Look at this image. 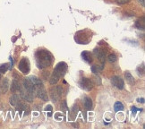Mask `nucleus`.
I'll list each match as a JSON object with an SVG mask.
<instances>
[{
	"mask_svg": "<svg viewBox=\"0 0 145 129\" xmlns=\"http://www.w3.org/2000/svg\"><path fill=\"white\" fill-rule=\"evenodd\" d=\"M8 70V64H3L0 65V74H5Z\"/></svg>",
	"mask_w": 145,
	"mask_h": 129,
	"instance_id": "nucleus-22",
	"label": "nucleus"
},
{
	"mask_svg": "<svg viewBox=\"0 0 145 129\" xmlns=\"http://www.w3.org/2000/svg\"><path fill=\"white\" fill-rule=\"evenodd\" d=\"M9 59H10V61H11V68L13 67V65H14V61H13V58H12V57H10L9 58Z\"/></svg>",
	"mask_w": 145,
	"mask_h": 129,
	"instance_id": "nucleus-31",
	"label": "nucleus"
},
{
	"mask_svg": "<svg viewBox=\"0 0 145 129\" xmlns=\"http://www.w3.org/2000/svg\"><path fill=\"white\" fill-rule=\"evenodd\" d=\"M20 96L21 98L23 100H26L28 102H32L33 101V94H31L30 92L26 91L25 89H20Z\"/></svg>",
	"mask_w": 145,
	"mask_h": 129,
	"instance_id": "nucleus-5",
	"label": "nucleus"
},
{
	"mask_svg": "<svg viewBox=\"0 0 145 129\" xmlns=\"http://www.w3.org/2000/svg\"><path fill=\"white\" fill-rule=\"evenodd\" d=\"M15 107H17V109L20 110V111H26V110H29V106H27L25 103L23 102H18Z\"/></svg>",
	"mask_w": 145,
	"mask_h": 129,
	"instance_id": "nucleus-15",
	"label": "nucleus"
},
{
	"mask_svg": "<svg viewBox=\"0 0 145 129\" xmlns=\"http://www.w3.org/2000/svg\"><path fill=\"white\" fill-rule=\"evenodd\" d=\"M18 102H19V97H18V95H16V94H14V95L12 96L10 98V104L12 106H15L18 104Z\"/></svg>",
	"mask_w": 145,
	"mask_h": 129,
	"instance_id": "nucleus-17",
	"label": "nucleus"
},
{
	"mask_svg": "<svg viewBox=\"0 0 145 129\" xmlns=\"http://www.w3.org/2000/svg\"><path fill=\"white\" fill-rule=\"evenodd\" d=\"M61 109H62V110H64V111H66V110H67V105H66V101H65V100H64V101L62 102Z\"/></svg>",
	"mask_w": 145,
	"mask_h": 129,
	"instance_id": "nucleus-25",
	"label": "nucleus"
},
{
	"mask_svg": "<svg viewBox=\"0 0 145 129\" xmlns=\"http://www.w3.org/2000/svg\"><path fill=\"white\" fill-rule=\"evenodd\" d=\"M139 1L142 4V6H144V0H139Z\"/></svg>",
	"mask_w": 145,
	"mask_h": 129,
	"instance_id": "nucleus-32",
	"label": "nucleus"
},
{
	"mask_svg": "<svg viewBox=\"0 0 145 129\" xmlns=\"http://www.w3.org/2000/svg\"><path fill=\"white\" fill-rule=\"evenodd\" d=\"M125 78L129 84H133V83H134V79H133V75H132L129 72H126L125 74Z\"/></svg>",
	"mask_w": 145,
	"mask_h": 129,
	"instance_id": "nucleus-16",
	"label": "nucleus"
},
{
	"mask_svg": "<svg viewBox=\"0 0 145 129\" xmlns=\"http://www.w3.org/2000/svg\"><path fill=\"white\" fill-rule=\"evenodd\" d=\"M108 61H109V63H115L117 60V58H116V56L115 54H110L108 56Z\"/></svg>",
	"mask_w": 145,
	"mask_h": 129,
	"instance_id": "nucleus-23",
	"label": "nucleus"
},
{
	"mask_svg": "<svg viewBox=\"0 0 145 129\" xmlns=\"http://www.w3.org/2000/svg\"><path fill=\"white\" fill-rule=\"evenodd\" d=\"M0 79H1V75H0Z\"/></svg>",
	"mask_w": 145,
	"mask_h": 129,
	"instance_id": "nucleus-33",
	"label": "nucleus"
},
{
	"mask_svg": "<svg viewBox=\"0 0 145 129\" xmlns=\"http://www.w3.org/2000/svg\"><path fill=\"white\" fill-rule=\"evenodd\" d=\"M50 97H51V99H52V100L54 102L58 101V99L61 97V96L58 94V91H57V88H52L50 90Z\"/></svg>",
	"mask_w": 145,
	"mask_h": 129,
	"instance_id": "nucleus-11",
	"label": "nucleus"
},
{
	"mask_svg": "<svg viewBox=\"0 0 145 129\" xmlns=\"http://www.w3.org/2000/svg\"><path fill=\"white\" fill-rule=\"evenodd\" d=\"M84 107L87 110H91L92 109V100H91V98L86 97L84 99Z\"/></svg>",
	"mask_w": 145,
	"mask_h": 129,
	"instance_id": "nucleus-14",
	"label": "nucleus"
},
{
	"mask_svg": "<svg viewBox=\"0 0 145 129\" xmlns=\"http://www.w3.org/2000/svg\"><path fill=\"white\" fill-rule=\"evenodd\" d=\"M45 110L47 112V116H48V117H51V116H52V106L51 105L47 106Z\"/></svg>",
	"mask_w": 145,
	"mask_h": 129,
	"instance_id": "nucleus-24",
	"label": "nucleus"
},
{
	"mask_svg": "<svg viewBox=\"0 0 145 129\" xmlns=\"http://www.w3.org/2000/svg\"><path fill=\"white\" fill-rule=\"evenodd\" d=\"M51 55L47 51L39 50L36 53V60H37L38 67L40 69H43L47 67L51 63Z\"/></svg>",
	"mask_w": 145,
	"mask_h": 129,
	"instance_id": "nucleus-1",
	"label": "nucleus"
},
{
	"mask_svg": "<svg viewBox=\"0 0 145 129\" xmlns=\"http://www.w3.org/2000/svg\"><path fill=\"white\" fill-rule=\"evenodd\" d=\"M137 101L140 102V103H144V99H143V98L138 99V100H137Z\"/></svg>",
	"mask_w": 145,
	"mask_h": 129,
	"instance_id": "nucleus-30",
	"label": "nucleus"
},
{
	"mask_svg": "<svg viewBox=\"0 0 145 129\" xmlns=\"http://www.w3.org/2000/svg\"><path fill=\"white\" fill-rule=\"evenodd\" d=\"M66 69H67V64L64 62H60L57 64V66L55 68L54 70V74H56L57 75H58L59 77H61L62 75H64L66 72Z\"/></svg>",
	"mask_w": 145,
	"mask_h": 129,
	"instance_id": "nucleus-3",
	"label": "nucleus"
},
{
	"mask_svg": "<svg viewBox=\"0 0 145 129\" xmlns=\"http://www.w3.org/2000/svg\"><path fill=\"white\" fill-rule=\"evenodd\" d=\"M94 54L95 56L97 57L99 61L101 62V64H103L105 62V58H106V53H105L104 51H102L101 49H99V48H95L94 49Z\"/></svg>",
	"mask_w": 145,
	"mask_h": 129,
	"instance_id": "nucleus-8",
	"label": "nucleus"
},
{
	"mask_svg": "<svg viewBox=\"0 0 145 129\" xmlns=\"http://www.w3.org/2000/svg\"><path fill=\"white\" fill-rule=\"evenodd\" d=\"M91 71L93 72V73H98V68L96 67V66H95V65H92V66H91Z\"/></svg>",
	"mask_w": 145,
	"mask_h": 129,
	"instance_id": "nucleus-28",
	"label": "nucleus"
},
{
	"mask_svg": "<svg viewBox=\"0 0 145 129\" xmlns=\"http://www.w3.org/2000/svg\"><path fill=\"white\" fill-rule=\"evenodd\" d=\"M29 80H30V82H31L34 86H37L39 88H42V87H43V83H42L41 80L39 78V77H37V76L31 75V76L29 77Z\"/></svg>",
	"mask_w": 145,
	"mask_h": 129,
	"instance_id": "nucleus-10",
	"label": "nucleus"
},
{
	"mask_svg": "<svg viewBox=\"0 0 145 129\" xmlns=\"http://www.w3.org/2000/svg\"><path fill=\"white\" fill-rule=\"evenodd\" d=\"M36 93H37V96H38V98L39 99H41V100H44V101L48 100V96H47V92L43 89V87L39 89L37 92H36Z\"/></svg>",
	"mask_w": 145,
	"mask_h": 129,
	"instance_id": "nucleus-9",
	"label": "nucleus"
},
{
	"mask_svg": "<svg viewBox=\"0 0 145 129\" xmlns=\"http://www.w3.org/2000/svg\"><path fill=\"white\" fill-rule=\"evenodd\" d=\"M95 81H96V83H97V84H100V83H101V81H100L99 77H98V76H95Z\"/></svg>",
	"mask_w": 145,
	"mask_h": 129,
	"instance_id": "nucleus-27",
	"label": "nucleus"
},
{
	"mask_svg": "<svg viewBox=\"0 0 145 129\" xmlns=\"http://www.w3.org/2000/svg\"><path fill=\"white\" fill-rule=\"evenodd\" d=\"M138 110L140 111V110H142V109H137L135 107H133V108H132V111H133V114H134L136 111H138Z\"/></svg>",
	"mask_w": 145,
	"mask_h": 129,
	"instance_id": "nucleus-29",
	"label": "nucleus"
},
{
	"mask_svg": "<svg viewBox=\"0 0 145 129\" xmlns=\"http://www.w3.org/2000/svg\"><path fill=\"white\" fill-rule=\"evenodd\" d=\"M80 85L81 86V88H83L86 91H91V89L93 88V82L91 79L89 78H82L80 82Z\"/></svg>",
	"mask_w": 145,
	"mask_h": 129,
	"instance_id": "nucleus-6",
	"label": "nucleus"
},
{
	"mask_svg": "<svg viewBox=\"0 0 145 129\" xmlns=\"http://www.w3.org/2000/svg\"><path fill=\"white\" fill-rule=\"evenodd\" d=\"M59 76L58 75H57L56 74H52V75H51V77H50V84H52V85H54V84H56L57 82H58V80H59Z\"/></svg>",
	"mask_w": 145,
	"mask_h": 129,
	"instance_id": "nucleus-19",
	"label": "nucleus"
},
{
	"mask_svg": "<svg viewBox=\"0 0 145 129\" xmlns=\"http://www.w3.org/2000/svg\"><path fill=\"white\" fill-rule=\"evenodd\" d=\"M8 88H9V82L7 80V78H5L2 82V84H1V92L2 93H6V92L8 91Z\"/></svg>",
	"mask_w": 145,
	"mask_h": 129,
	"instance_id": "nucleus-12",
	"label": "nucleus"
},
{
	"mask_svg": "<svg viewBox=\"0 0 145 129\" xmlns=\"http://www.w3.org/2000/svg\"><path fill=\"white\" fill-rule=\"evenodd\" d=\"M23 88L28 91L29 92H30L31 94H33L36 92V90H35V86H34L30 81L29 80V78H25L23 79Z\"/></svg>",
	"mask_w": 145,
	"mask_h": 129,
	"instance_id": "nucleus-7",
	"label": "nucleus"
},
{
	"mask_svg": "<svg viewBox=\"0 0 145 129\" xmlns=\"http://www.w3.org/2000/svg\"><path fill=\"white\" fill-rule=\"evenodd\" d=\"M111 82L112 84L115 86L116 88L119 89V90H123L124 87H125V82H124V80L120 77V76H113L111 78Z\"/></svg>",
	"mask_w": 145,
	"mask_h": 129,
	"instance_id": "nucleus-4",
	"label": "nucleus"
},
{
	"mask_svg": "<svg viewBox=\"0 0 145 129\" xmlns=\"http://www.w3.org/2000/svg\"><path fill=\"white\" fill-rule=\"evenodd\" d=\"M130 1V0H116V2L120 5H125V4H127Z\"/></svg>",
	"mask_w": 145,
	"mask_h": 129,
	"instance_id": "nucleus-26",
	"label": "nucleus"
},
{
	"mask_svg": "<svg viewBox=\"0 0 145 129\" xmlns=\"http://www.w3.org/2000/svg\"><path fill=\"white\" fill-rule=\"evenodd\" d=\"M21 89L20 84L19 82H17V80H13V82H12V86H11V92H16L17 91H19Z\"/></svg>",
	"mask_w": 145,
	"mask_h": 129,
	"instance_id": "nucleus-13",
	"label": "nucleus"
},
{
	"mask_svg": "<svg viewBox=\"0 0 145 129\" xmlns=\"http://www.w3.org/2000/svg\"><path fill=\"white\" fill-rule=\"evenodd\" d=\"M81 55H82V58H83V59H84L86 62H88V63H91V62L92 61V58H91V53H89V52H83Z\"/></svg>",
	"mask_w": 145,
	"mask_h": 129,
	"instance_id": "nucleus-18",
	"label": "nucleus"
},
{
	"mask_svg": "<svg viewBox=\"0 0 145 129\" xmlns=\"http://www.w3.org/2000/svg\"><path fill=\"white\" fill-rule=\"evenodd\" d=\"M19 70H20L23 74L24 75H27L28 73L30 72V62L26 58H23L19 63Z\"/></svg>",
	"mask_w": 145,
	"mask_h": 129,
	"instance_id": "nucleus-2",
	"label": "nucleus"
},
{
	"mask_svg": "<svg viewBox=\"0 0 145 129\" xmlns=\"http://www.w3.org/2000/svg\"><path fill=\"white\" fill-rule=\"evenodd\" d=\"M114 109H115V111H116V112H118V111H122V110L124 109V105H123L120 101L116 102L115 105H114Z\"/></svg>",
	"mask_w": 145,
	"mask_h": 129,
	"instance_id": "nucleus-20",
	"label": "nucleus"
},
{
	"mask_svg": "<svg viewBox=\"0 0 145 129\" xmlns=\"http://www.w3.org/2000/svg\"><path fill=\"white\" fill-rule=\"evenodd\" d=\"M143 21H144V18L142 17V21L140 19V20H138L136 22V27L138 28V29H140V30H144V22Z\"/></svg>",
	"mask_w": 145,
	"mask_h": 129,
	"instance_id": "nucleus-21",
	"label": "nucleus"
}]
</instances>
